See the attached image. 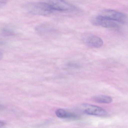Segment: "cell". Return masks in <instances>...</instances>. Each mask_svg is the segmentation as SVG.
<instances>
[{"instance_id": "obj_2", "label": "cell", "mask_w": 128, "mask_h": 128, "mask_svg": "<svg viewBox=\"0 0 128 128\" xmlns=\"http://www.w3.org/2000/svg\"><path fill=\"white\" fill-rule=\"evenodd\" d=\"M93 21L96 25L107 28H117L122 24L118 22L100 15L96 16Z\"/></svg>"}, {"instance_id": "obj_1", "label": "cell", "mask_w": 128, "mask_h": 128, "mask_svg": "<svg viewBox=\"0 0 128 128\" xmlns=\"http://www.w3.org/2000/svg\"><path fill=\"white\" fill-rule=\"evenodd\" d=\"M27 10L31 14L40 16H47L54 11L47 2H34L28 4Z\"/></svg>"}, {"instance_id": "obj_12", "label": "cell", "mask_w": 128, "mask_h": 128, "mask_svg": "<svg viewBox=\"0 0 128 128\" xmlns=\"http://www.w3.org/2000/svg\"><path fill=\"white\" fill-rule=\"evenodd\" d=\"M4 42L3 41L0 40V46H4Z\"/></svg>"}, {"instance_id": "obj_14", "label": "cell", "mask_w": 128, "mask_h": 128, "mask_svg": "<svg viewBox=\"0 0 128 128\" xmlns=\"http://www.w3.org/2000/svg\"></svg>"}, {"instance_id": "obj_10", "label": "cell", "mask_w": 128, "mask_h": 128, "mask_svg": "<svg viewBox=\"0 0 128 128\" xmlns=\"http://www.w3.org/2000/svg\"><path fill=\"white\" fill-rule=\"evenodd\" d=\"M4 125H5V124H4V122H1V121H0V128H2L3 126H4Z\"/></svg>"}, {"instance_id": "obj_5", "label": "cell", "mask_w": 128, "mask_h": 128, "mask_svg": "<svg viewBox=\"0 0 128 128\" xmlns=\"http://www.w3.org/2000/svg\"><path fill=\"white\" fill-rule=\"evenodd\" d=\"M83 111L88 115L98 116H106L107 112L102 108L95 105L84 104L82 106Z\"/></svg>"}, {"instance_id": "obj_8", "label": "cell", "mask_w": 128, "mask_h": 128, "mask_svg": "<svg viewBox=\"0 0 128 128\" xmlns=\"http://www.w3.org/2000/svg\"><path fill=\"white\" fill-rule=\"evenodd\" d=\"M92 99L95 102L99 104H110L113 101L111 97L104 95L96 96L92 98Z\"/></svg>"}, {"instance_id": "obj_3", "label": "cell", "mask_w": 128, "mask_h": 128, "mask_svg": "<svg viewBox=\"0 0 128 128\" xmlns=\"http://www.w3.org/2000/svg\"><path fill=\"white\" fill-rule=\"evenodd\" d=\"M100 15L122 24L127 22L128 19V16L123 13L110 9L104 10Z\"/></svg>"}, {"instance_id": "obj_13", "label": "cell", "mask_w": 128, "mask_h": 128, "mask_svg": "<svg viewBox=\"0 0 128 128\" xmlns=\"http://www.w3.org/2000/svg\"><path fill=\"white\" fill-rule=\"evenodd\" d=\"M3 57V53L2 52H0V60L2 59Z\"/></svg>"}, {"instance_id": "obj_9", "label": "cell", "mask_w": 128, "mask_h": 128, "mask_svg": "<svg viewBox=\"0 0 128 128\" xmlns=\"http://www.w3.org/2000/svg\"><path fill=\"white\" fill-rule=\"evenodd\" d=\"M0 34L4 36H12L15 34L14 31L10 28H2L0 29Z\"/></svg>"}, {"instance_id": "obj_7", "label": "cell", "mask_w": 128, "mask_h": 128, "mask_svg": "<svg viewBox=\"0 0 128 128\" xmlns=\"http://www.w3.org/2000/svg\"><path fill=\"white\" fill-rule=\"evenodd\" d=\"M56 114L58 117L61 118L75 119L78 118V116L75 114L63 109H60L57 110L56 112Z\"/></svg>"}, {"instance_id": "obj_4", "label": "cell", "mask_w": 128, "mask_h": 128, "mask_svg": "<svg viewBox=\"0 0 128 128\" xmlns=\"http://www.w3.org/2000/svg\"><path fill=\"white\" fill-rule=\"evenodd\" d=\"M54 11H68L74 10V7L64 0H48V2Z\"/></svg>"}, {"instance_id": "obj_6", "label": "cell", "mask_w": 128, "mask_h": 128, "mask_svg": "<svg viewBox=\"0 0 128 128\" xmlns=\"http://www.w3.org/2000/svg\"><path fill=\"white\" fill-rule=\"evenodd\" d=\"M83 40L87 46L93 48H100L104 44L103 40L100 38L93 34L85 35L84 37Z\"/></svg>"}, {"instance_id": "obj_11", "label": "cell", "mask_w": 128, "mask_h": 128, "mask_svg": "<svg viewBox=\"0 0 128 128\" xmlns=\"http://www.w3.org/2000/svg\"><path fill=\"white\" fill-rule=\"evenodd\" d=\"M4 106L2 105V104H0V112L3 110H4Z\"/></svg>"}]
</instances>
